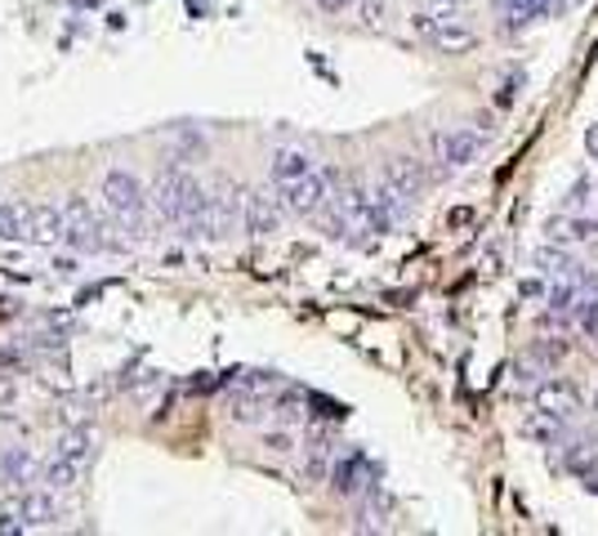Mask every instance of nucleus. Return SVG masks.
I'll return each instance as SVG.
<instances>
[{
  "mask_svg": "<svg viewBox=\"0 0 598 536\" xmlns=\"http://www.w3.org/2000/svg\"><path fill=\"white\" fill-rule=\"evenodd\" d=\"M536 411H541L545 420H554V424L571 420V416L580 411V393H576V385H571V380H563V376L545 380V385L536 389Z\"/></svg>",
  "mask_w": 598,
  "mask_h": 536,
  "instance_id": "nucleus-11",
  "label": "nucleus"
},
{
  "mask_svg": "<svg viewBox=\"0 0 598 536\" xmlns=\"http://www.w3.org/2000/svg\"><path fill=\"white\" fill-rule=\"evenodd\" d=\"M304 452H308V456H304V479H308V483L331 479V465H335V448H331V439H326V434H313Z\"/></svg>",
  "mask_w": 598,
  "mask_h": 536,
  "instance_id": "nucleus-15",
  "label": "nucleus"
},
{
  "mask_svg": "<svg viewBox=\"0 0 598 536\" xmlns=\"http://www.w3.org/2000/svg\"><path fill=\"white\" fill-rule=\"evenodd\" d=\"M585 148H589V157L598 161V126H589V130H585Z\"/></svg>",
  "mask_w": 598,
  "mask_h": 536,
  "instance_id": "nucleus-21",
  "label": "nucleus"
},
{
  "mask_svg": "<svg viewBox=\"0 0 598 536\" xmlns=\"http://www.w3.org/2000/svg\"><path fill=\"white\" fill-rule=\"evenodd\" d=\"M0 479H6V487H14V492L32 487V483H36V461H32V452H28V448H14V452L0 456Z\"/></svg>",
  "mask_w": 598,
  "mask_h": 536,
  "instance_id": "nucleus-13",
  "label": "nucleus"
},
{
  "mask_svg": "<svg viewBox=\"0 0 598 536\" xmlns=\"http://www.w3.org/2000/svg\"><path fill=\"white\" fill-rule=\"evenodd\" d=\"M237 229H242V197L228 192V188L210 192L206 197V238L219 242V238H228Z\"/></svg>",
  "mask_w": 598,
  "mask_h": 536,
  "instance_id": "nucleus-10",
  "label": "nucleus"
},
{
  "mask_svg": "<svg viewBox=\"0 0 598 536\" xmlns=\"http://www.w3.org/2000/svg\"><path fill=\"white\" fill-rule=\"evenodd\" d=\"M116 233H126V229L116 220L107 224L94 206H85V197L63 201V246H72V251H122L126 242Z\"/></svg>",
  "mask_w": 598,
  "mask_h": 536,
  "instance_id": "nucleus-2",
  "label": "nucleus"
},
{
  "mask_svg": "<svg viewBox=\"0 0 598 536\" xmlns=\"http://www.w3.org/2000/svg\"><path fill=\"white\" fill-rule=\"evenodd\" d=\"M264 443H269V452H295V439L286 434V429H277V434H269Z\"/></svg>",
  "mask_w": 598,
  "mask_h": 536,
  "instance_id": "nucleus-19",
  "label": "nucleus"
},
{
  "mask_svg": "<svg viewBox=\"0 0 598 536\" xmlns=\"http://www.w3.org/2000/svg\"><path fill=\"white\" fill-rule=\"evenodd\" d=\"M59 518V501H54V492L50 487H41V492H32V487H23L19 496H14V505L6 509V523L0 527H45V523H54Z\"/></svg>",
  "mask_w": 598,
  "mask_h": 536,
  "instance_id": "nucleus-8",
  "label": "nucleus"
},
{
  "mask_svg": "<svg viewBox=\"0 0 598 536\" xmlns=\"http://www.w3.org/2000/svg\"><path fill=\"white\" fill-rule=\"evenodd\" d=\"M32 214H36V201H6L0 206V238L32 242Z\"/></svg>",
  "mask_w": 598,
  "mask_h": 536,
  "instance_id": "nucleus-12",
  "label": "nucleus"
},
{
  "mask_svg": "<svg viewBox=\"0 0 598 536\" xmlns=\"http://www.w3.org/2000/svg\"><path fill=\"white\" fill-rule=\"evenodd\" d=\"M277 192H282L291 214H300V220H317V214L331 206V197H335V175L317 166V170H308V175H300L291 183H277Z\"/></svg>",
  "mask_w": 598,
  "mask_h": 536,
  "instance_id": "nucleus-5",
  "label": "nucleus"
},
{
  "mask_svg": "<svg viewBox=\"0 0 598 536\" xmlns=\"http://www.w3.org/2000/svg\"><path fill=\"white\" fill-rule=\"evenodd\" d=\"M282 214H286V201L264 192V188H246L242 192V233L251 238H269L282 229Z\"/></svg>",
  "mask_w": 598,
  "mask_h": 536,
  "instance_id": "nucleus-7",
  "label": "nucleus"
},
{
  "mask_svg": "<svg viewBox=\"0 0 598 536\" xmlns=\"http://www.w3.org/2000/svg\"><path fill=\"white\" fill-rule=\"evenodd\" d=\"M103 206L126 233H139L153 214V188H144L130 170H107L103 175Z\"/></svg>",
  "mask_w": 598,
  "mask_h": 536,
  "instance_id": "nucleus-3",
  "label": "nucleus"
},
{
  "mask_svg": "<svg viewBox=\"0 0 598 536\" xmlns=\"http://www.w3.org/2000/svg\"><path fill=\"white\" fill-rule=\"evenodd\" d=\"M269 170H273V183H291V179H300V175L317 170V161H313L304 148H277Z\"/></svg>",
  "mask_w": 598,
  "mask_h": 536,
  "instance_id": "nucleus-14",
  "label": "nucleus"
},
{
  "mask_svg": "<svg viewBox=\"0 0 598 536\" xmlns=\"http://www.w3.org/2000/svg\"><path fill=\"white\" fill-rule=\"evenodd\" d=\"M424 183H429V175H424V166H420L416 157H389V161H385V170H380L376 197L385 201V210L394 214V220H402V214L420 201Z\"/></svg>",
  "mask_w": 598,
  "mask_h": 536,
  "instance_id": "nucleus-4",
  "label": "nucleus"
},
{
  "mask_svg": "<svg viewBox=\"0 0 598 536\" xmlns=\"http://www.w3.org/2000/svg\"><path fill=\"white\" fill-rule=\"evenodd\" d=\"M331 487H335L339 496H367V492L376 487L371 461H367L363 452H344V456H335V465H331Z\"/></svg>",
  "mask_w": 598,
  "mask_h": 536,
  "instance_id": "nucleus-9",
  "label": "nucleus"
},
{
  "mask_svg": "<svg viewBox=\"0 0 598 536\" xmlns=\"http://www.w3.org/2000/svg\"><path fill=\"white\" fill-rule=\"evenodd\" d=\"M206 188L188 170H161L153 183V206L183 238H206Z\"/></svg>",
  "mask_w": 598,
  "mask_h": 536,
  "instance_id": "nucleus-1",
  "label": "nucleus"
},
{
  "mask_svg": "<svg viewBox=\"0 0 598 536\" xmlns=\"http://www.w3.org/2000/svg\"><path fill=\"white\" fill-rule=\"evenodd\" d=\"M81 470H85V465H76V461H67L63 452H54V456L41 465V483H45L50 492H72L76 479H81Z\"/></svg>",
  "mask_w": 598,
  "mask_h": 536,
  "instance_id": "nucleus-16",
  "label": "nucleus"
},
{
  "mask_svg": "<svg viewBox=\"0 0 598 536\" xmlns=\"http://www.w3.org/2000/svg\"><path fill=\"white\" fill-rule=\"evenodd\" d=\"M594 407H598V398H594Z\"/></svg>",
  "mask_w": 598,
  "mask_h": 536,
  "instance_id": "nucleus-23",
  "label": "nucleus"
},
{
  "mask_svg": "<svg viewBox=\"0 0 598 536\" xmlns=\"http://www.w3.org/2000/svg\"><path fill=\"white\" fill-rule=\"evenodd\" d=\"M54 452H63L67 461H76V465H85L90 456H94V434H90V429H76V434H67Z\"/></svg>",
  "mask_w": 598,
  "mask_h": 536,
  "instance_id": "nucleus-18",
  "label": "nucleus"
},
{
  "mask_svg": "<svg viewBox=\"0 0 598 536\" xmlns=\"http://www.w3.org/2000/svg\"><path fill=\"white\" fill-rule=\"evenodd\" d=\"M433 6H447V10H460V6H464V0H433Z\"/></svg>",
  "mask_w": 598,
  "mask_h": 536,
  "instance_id": "nucleus-22",
  "label": "nucleus"
},
{
  "mask_svg": "<svg viewBox=\"0 0 598 536\" xmlns=\"http://www.w3.org/2000/svg\"><path fill=\"white\" fill-rule=\"evenodd\" d=\"M32 242H41V246L63 242V206H41V201H36V214H32Z\"/></svg>",
  "mask_w": 598,
  "mask_h": 536,
  "instance_id": "nucleus-17",
  "label": "nucleus"
},
{
  "mask_svg": "<svg viewBox=\"0 0 598 536\" xmlns=\"http://www.w3.org/2000/svg\"><path fill=\"white\" fill-rule=\"evenodd\" d=\"M317 6H322L326 14H339V10H353V6H357V0H317Z\"/></svg>",
  "mask_w": 598,
  "mask_h": 536,
  "instance_id": "nucleus-20",
  "label": "nucleus"
},
{
  "mask_svg": "<svg viewBox=\"0 0 598 536\" xmlns=\"http://www.w3.org/2000/svg\"><path fill=\"white\" fill-rule=\"evenodd\" d=\"M483 153V130H469V126H455V130H442L433 139V161H438V175H460L464 166L478 161Z\"/></svg>",
  "mask_w": 598,
  "mask_h": 536,
  "instance_id": "nucleus-6",
  "label": "nucleus"
}]
</instances>
